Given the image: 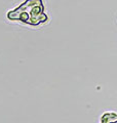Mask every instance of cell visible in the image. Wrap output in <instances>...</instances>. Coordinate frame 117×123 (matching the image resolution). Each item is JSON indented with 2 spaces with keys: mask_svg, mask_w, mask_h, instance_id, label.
Returning a JSON list of instances; mask_svg holds the SVG:
<instances>
[{
  "mask_svg": "<svg viewBox=\"0 0 117 123\" xmlns=\"http://www.w3.org/2000/svg\"><path fill=\"white\" fill-rule=\"evenodd\" d=\"M7 17L10 20H20L31 25H37L47 20L41 0H27L15 10L9 11Z\"/></svg>",
  "mask_w": 117,
  "mask_h": 123,
  "instance_id": "obj_1",
  "label": "cell"
},
{
  "mask_svg": "<svg viewBox=\"0 0 117 123\" xmlns=\"http://www.w3.org/2000/svg\"><path fill=\"white\" fill-rule=\"evenodd\" d=\"M110 123H117V118H116V119H114V120H113L112 122H110Z\"/></svg>",
  "mask_w": 117,
  "mask_h": 123,
  "instance_id": "obj_2",
  "label": "cell"
}]
</instances>
